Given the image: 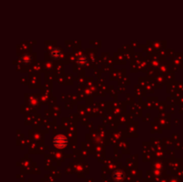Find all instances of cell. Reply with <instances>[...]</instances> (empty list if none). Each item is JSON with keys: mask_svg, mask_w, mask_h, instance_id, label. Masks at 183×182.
<instances>
[{"mask_svg": "<svg viewBox=\"0 0 183 182\" xmlns=\"http://www.w3.org/2000/svg\"><path fill=\"white\" fill-rule=\"evenodd\" d=\"M53 144H54V145H55L56 148H58V149H63V148H64V147L67 145L68 140H67L66 137H64L63 135H57V136L54 139Z\"/></svg>", "mask_w": 183, "mask_h": 182, "instance_id": "6da1fadb", "label": "cell"}, {"mask_svg": "<svg viewBox=\"0 0 183 182\" xmlns=\"http://www.w3.org/2000/svg\"><path fill=\"white\" fill-rule=\"evenodd\" d=\"M61 50L59 49V48H56V47H55V48H53L51 51H50V55H51V56L53 57V58H55V59H57V58H59L60 56H61Z\"/></svg>", "mask_w": 183, "mask_h": 182, "instance_id": "7a4b0ae2", "label": "cell"}, {"mask_svg": "<svg viewBox=\"0 0 183 182\" xmlns=\"http://www.w3.org/2000/svg\"><path fill=\"white\" fill-rule=\"evenodd\" d=\"M76 62H77V63H78L79 65L84 66V65H86V64L88 63V59H87V57H86L85 56H80L77 57Z\"/></svg>", "mask_w": 183, "mask_h": 182, "instance_id": "3957f363", "label": "cell"}]
</instances>
